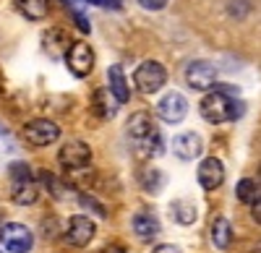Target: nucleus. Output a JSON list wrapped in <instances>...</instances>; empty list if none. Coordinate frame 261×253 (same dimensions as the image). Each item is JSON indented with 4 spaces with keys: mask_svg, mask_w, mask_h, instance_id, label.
Here are the masks:
<instances>
[{
    "mask_svg": "<svg viewBox=\"0 0 261 253\" xmlns=\"http://www.w3.org/2000/svg\"><path fill=\"white\" fill-rule=\"evenodd\" d=\"M130 227H134V233H136V238H141V240H151L157 233H160V219L151 214V212H139V214H134V219H130Z\"/></svg>",
    "mask_w": 261,
    "mask_h": 253,
    "instance_id": "nucleus-14",
    "label": "nucleus"
},
{
    "mask_svg": "<svg viewBox=\"0 0 261 253\" xmlns=\"http://www.w3.org/2000/svg\"><path fill=\"white\" fill-rule=\"evenodd\" d=\"M212 240H214L217 248H227V245H230V240H232V227H230V222H227L225 217H217V219L212 222Z\"/></svg>",
    "mask_w": 261,
    "mask_h": 253,
    "instance_id": "nucleus-17",
    "label": "nucleus"
},
{
    "mask_svg": "<svg viewBox=\"0 0 261 253\" xmlns=\"http://www.w3.org/2000/svg\"><path fill=\"white\" fill-rule=\"evenodd\" d=\"M45 50L53 58H58L60 52H68V39H65V34L58 32V29H53L50 34H45Z\"/></svg>",
    "mask_w": 261,
    "mask_h": 253,
    "instance_id": "nucleus-21",
    "label": "nucleus"
},
{
    "mask_svg": "<svg viewBox=\"0 0 261 253\" xmlns=\"http://www.w3.org/2000/svg\"><path fill=\"white\" fill-rule=\"evenodd\" d=\"M81 204L92 206V209H94V212H97L99 217H105V214H107V212H105V206H102V204H97V201H94V199H89V196H81Z\"/></svg>",
    "mask_w": 261,
    "mask_h": 253,
    "instance_id": "nucleus-26",
    "label": "nucleus"
},
{
    "mask_svg": "<svg viewBox=\"0 0 261 253\" xmlns=\"http://www.w3.org/2000/svg\"><path fill=\"white\" fill-rule=\"evenodd\" d=\"M199 110H201V118L206 123H227V120H235V118H241L243 113V104L241 102H235L227 92L222 89H217V92H209L201 104H199Z\"/></svg>",
    "mask_w": 261,
    "mask_h": 253,
    "instance_id": "nucleus-1",
    "label": "nucleus"
},
{
    "mask_svg": "<svg viewBox=\"0 0 261 253\" xmlns=\"http://www.w3.org/2000/svg\"><path fill=\"white\" fill-rule=\"evenodd\" d=\"M258 183L256 180H251V178H243L241 183H238V188H235V193H238V201H243V204H253L256 199H258Z\"/></svg>",
    "mask_w": 261,
    "mask_h": 253,
    "instance_id": "nucleus-22",
    "label": "nucleus"
},
{
    "mask_svg": "<svg viewBox=\"0 0 261 253\" xmlns=\"http://www.w3.org/2000/svg\"><path fill=\"white\" fill-rule=\"evenodd\" d=\"M102 253H125V250H123L120 245H107V248H105Z\"/></svg>",
    "mask_w": 261,
    "mask_h": 253,
    "instance_id": "nucleus-29",
    "label": "nucleus"
},
{
    "mask_svg": "<svg viewBox=\"0 0 261 253\" xmlns=\"http://www.w3.org/2000/svg\"><path fill=\"white\" fill-rule=\"evenodd\" d=\"M0 92H3V87H0Z\"/></svg>",
    "mask_w": 261,
    "mask_h": 253,
    "instance_id": "nucleus-31",
    "label": "nucleus"
},
{
    "mask_svg": "<svg viewBox=\"0 0 261 253\" xmlns=\"http://www.w3.org/2000/svg\"><path fill=\"white\" fill-rule=\"evenodd\" d=\"M86 6H99V8L120 11V8H123V0H86Z\"/></svg>",
    "mask_w": 261,
    "mask_h": 253,
    "instance_id": "nucleus-24",
    "label": "nucleus"
},
{
    "mask_svg": "<svg viewBox=\"0 0 261 253\" xmlns=\"http://www.w3.org/2000/svg\"><path fill=\"white\" fill-rule=\"evenodd\" d=\"M58 162L63 167H71V170H81L92 162V149L84 141H71L58 152Z\"/></svg>",
    "mask_w": 261,
    "mask_h": 253,
    "instance_id": "nucleus-8",
    "label": "nucleus"
},
{
    "mask_svg": "<svg viewBox=\"0 0 261 253\" xmlns=\"http://www.w3.org/2000/svg\"><path fill=\"white\" fill-rule=\"evenodd\" d=\"M94 222L89 217H84V214H76L68 219V227H65V238H68L71 245L76 248H84V245H89V240L94 238Z\"/></svg>",
    "mask_w": 261,
    "mask_h": 253,
    "instance_id": "nucleus-10",
    "label": "nucleus"
},
{
    "mask_svg": "<svg viewBox=\"0 0 261 253\" xmlns=\"http://www.w3.org/2000/svg\"><path fill=\"white\" fill-rule=\"evenodd\" d=\"M139 6L144 11H162L167 6V0H139Z\"/></svg>",
    "mask_w": 261,
    "mask_h": 253,
    "instance_id": "nucleus-25",
    "label": "nucleus"
},
{
    "mask_svg": "<svg viewBox=\"0 0 261 253\" xmlns=\"http://www.w3.org/2000/svg\"><path fill=\"white\" fill-rule=\"evenodd\" d=\"M24 136L32 146H50L58 141L60 136V128L53 123V120H45V118H39V120H32L24 125Z\"/></svg>",
    "mask_w": 261,
    "mask_h": 253,
    "instance_id": "nucleus-7",
    "label": "nucleus"
},
{
    "mask_svg": "<svg viewBox=\"0 0 261 253\" xmlns=\"http://www.w3.org/2000/svg\"><path fill=\"white\" fill-rule=\"evenodd\" d=\"M251 11V0H230L227 3V13L232 18H246Z\"/></svg>",
    "mask_w": 261,
    "mask_h": 253,
    "instance_id": "nucleus-23",
    "label": "nucleus"
},
{
    "mask_svg": "<svg viewBox=\"0 0 261 253\" xmlns=\"http://www.w3.org/2000/svg\"><path fill=\"white\" fill-rule=\"evenodd\" d=\"M151 253H180V248H178V245H172V243H162V245H157Z\"/></svg>",
    "mask_w": 261,
    "mask_h": 253,
    "instance_id": "nucleus-27",
    "label": "nucleus"
},
{
    "mask_svg": "<svg viewBox=\"0 0 261 253\" xmlns=\"http://www.w3.org/2000/svg\"><path fill=\"white\" fill-rule=\"evenodd\" d=\"M107 81H110V92L115 97V102L125 104L128 97H130V89H128V81H125V73L120 66H110V71H107Z\"/></svg>",
    "mask_w": 261,
    "mask_h": 253,
    "instance_id": "nucleus-15",
    "label": "nucleus"
},
{
    "mask_svg": "<svg viewBox=\"0 0 261 253\" xmlns=\"http://www.w3.org/2000/svg\"><path fill=\"white\" fill-rule=\"evenodd\" d=\"M16 8L32 21H42L47 16V0H16Z\"/></svg>",
    "mask_w": 261,
    "mask_h": 253,
    "instance_id": "nucleus-18",
    "label": "nucleus"
},
{
    "mask_svg": "<svg viewBox=\"0 0 261 253\" xmlns=\"http://www.w3.org/2000/svg\"><path fill=\"white\" fill-rule=\"evenodd\" d=\"M199 183L204 191H214L225 183V167L217 157H206L201 164H199Z\"/></svg>",
    "mask_w": 261,
    "mask_h": 253,
    "instance_id": "nucleus-11",
    "label": "nucleus"
},
{
    "mask_svg": "<svg viewBox=\"0 0 261 253\" xmlns=\"http://www.w3.org/2000/svg\"><path fill=\"white\" fill-rule=\"evenodd\" d=\"M139 180H141V188L149 191V193H160V188L165 183V178H162V173L157 170V167H144Z\"/></svg>",
    "mask_w": 261,
    "mask_h": 253,
    "instance_id": "nucleus-20",
    "label": "nucleus"
},
{
    "mask_svg": "<svg viewBox=\"0 0 261 253\" xmlns=\"http://www.w3.org/2000/svg\"><path fill=\"white\" fill-rule=\"evenodd\" d=\"M172 152H175V157L191 162L204 152V141H201L199 133H180V136H175V141H172Z\"/></svg>",
    "mask_w": 261,
    "mask_h": 253,
    "instance_id": "nucleus-12",
    "label": "nucleus"
},
{
    "mask_svg": "<svg viewBox=\"0 0 261 253\" xmlns=\"http://www.w3.org/2000/svg\"><path fill=\"white\" fill-rule=\"evenodd\" d=\"M165 81H167V71H165L162 63H157V60H144L141 66L136 68V73H134V83L139 87V92H144V94L160 92L165 87Z\"/></svg>",
    "mask_w": 261,
    "mask_h": 253,
    "instance_id": "nucleus-3",
    "label": "nucleus"
},
{
    "mask_svg": "<svg viewBox=\"0 0 261 253\" xmlns=\"http://www.w3.org/2000/svg\"><path fill=\"white\" fill-rule=\"evenodd\" d=\"M157 113L165 123H180L188 113V102L180 92H167L157 104Z\"/></svg>",
    "mask_w": 261,
    "mask_h": 253,
    "instance_id": "nucleus-9",
    "label": "nucleus"
},
{
    "mask_svg": "<svg viewBox=\"0 0 261 253\" xmlns=\"http://www.w3.org/2000/svg\"><path fill=\"white\" fill-rule=\"evenodd\" d=\"M170 214L175 217L180 224H193V222H196V206H193L191 201H186V199H180V201H172V206H170Z\"/></svg>",
    "mask_w": 261,
    "mask_h": 253,
    "instance_id": "nucleus-19",
    "label": "nucleus"
},
{
    "mask_svg": "<svg viewBox=\"0 0 261 253\" xmlns=\"http://www.w3.org/2000/svg\"><path fill=\"white\" fill-rule=\"evenodd\" d=\"M113 92L110 89H97L94 92V99H92V110L97 118L107 120V118H113L115 115V104H113Z\"/></svg>",
    "mask_w": 261,
    "mask_h": 253,
    "instance_id": "nucleus-16",
    "label": "nucleus"
},
{
    "mask_svg": "<svg viewBox=\"0 0 261 253\" xmlns=\"http://www.w3.org/2000/svg\"><path fill=\"white\" fill-rule=\"evenodd\" d=\"M65 63H68V68L73 76L84 78L89 76L92 68H94V52L92 47L86 45V42H73V45L68 47V52H65Z\"/></svg>",
    "mask_w": 261,
    "mask_h": 253,
    "instance_id": "nucleus-5",
    "label": "nucleus"
},
{
    "mask_svg": "<svg viewBox=\"0 0 261 253\" xmlns=\"http://www.w3.org/2000/svg\"><path fill=\"white\" fill-rule=\"evenodd\" d=\"M186 81H188L191 89L206 92V89H212L217 83V71L206 60H193V63H188V68H186Z\"/></svg>",
    "mask_w": 261,
    "mask_h": 253,
    "instance_id": "nucleus-6",
    "label": "nucleus"
},
{
    "mask_svg": "<svg viewBox=\"0 0 261 253\" xmlns=\"http://www.w3.org/2000/svg\"><path fill=\"white\" fill-rule=\"evenodd\" d=\"M154 133H157V125H154V120H151L149 113H134V115H130V120H128V136L134 138L136 144L146 141L149 136H154Z\"/></svg>",
    "mask_w": 261,
    "mask_h": 253,
    "instance_id": "nucleus-13",
    "label": "nucleus"
},
{
    "mask_svg": "<svg viewBox=\"0 0 261 253\" xmlns=\"http://www.w3.org/2000/svg\"><path fill=\"white\" fill-rule=\"evenodd\" d=\"M0 245L11 253H29L34 245V235L27 224L18 222H6L0 227Z\"/></svg>",
    "mask_w": 261,
    "mask_h": 253,
    "instance_id": "nucleus-4",
    "label": "nucleus"
},
{
    "mask_svg": "<svg viewBox=\"0 0 261 253\" xmlns=\"http://www.w3.org/2000/svg\"><path fill=\"white\" fill-rule=\"evenodd\" d=\"M11 196L18 206H29L39 196V185L32 175V167L24 164V162L11 164Z\"/></svg>",
    "mask_w": 261,
    "mask_h": 253,
    "instance_id": "nucleus-2",
    "label": "nucleus"
},
{
    "mask_svg": "<svg viewBox=\"0 0 261 253\" xmlns=\"http://www.w3.org/2000/svg\"><path fill=\"white\" fill-rule=\"evenodd\" d=\"M251 217H253V219L261 224V196H258V199L251 204Z\"/></svg>",
    "mask_w": 261,
    "mask_h": 253,
    "instance_id": "nucleus-28",
    "label": "nucleus"
},
{
    "mask_svg": "<svg viewBox=\"0 0 261 253\" xmlns=\"http://www.w3.org/2000/svg\"><path fill=\"white\" fill-rule=\"evenodd\" d=\"M253 253H261V240H258V243L253 245Z\"/></svg>",
    "mask_w": 261,
    "mask_h": 253,
    "instance_id": "nucleus-30",
    "label": "nucleus"
}]
</instances>
